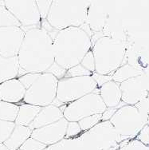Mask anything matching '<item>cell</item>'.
Wrapping results in <instances>:
<instances>
[{
    "mask_svg": "<svg viewBox=\"0 0 149 150\" xmlns=\"http://www.w3.org/2000/svg\"><path fill=\"white\" fill-rule=\"evenodd\" d=\"M92 78H93V80L95 81V82L97 83V87L100 88L103 85H105L107 82L112 81V76L110 75H104V74H97V73H93L92 74Z\"/></svg>",
    "mask_w": 149,
    "mask_h": 150,
    "instance_id": "31",
    "label": "cell"
},
{
    "mask_svg": "<svg viewBox=\"0 0 149 150\" xmlns=\"http://www.w3.org/2000/svg\"><path fill=\"white\" fill-rule=\"evenodd\" d=\"M31 134L32 129L29 127L15 125L11 134L3 144L9 150H17L31 137Z\"/></svg>",
    "mask_w": 149,
    "mask_h": 150,
    "instance_id": "17",
    "label": "cell"
},
{
    "mask_svg": "<svg viewBox=\"0 0 149 150\" xmlns=\"http://www.w3.org/2000/svg\"><path fill=\"white\" fill-rule=\"evenodd\" d=\"M19 71L18 57L5 58L0 55V85L9 80L17 78Z\"/></svg>",
    "mask_w": 149,
    "mask_h": 150,
    "instance_id": "16",
    "label": "cell"
},
{
    "mask_svg": "<svg viewBox=\"0 0 149 150\" xmlns=\"http://www.w3.org/2000/svg\"><path fill=\"white\" fill-rule=\"evenodd\" d=\"M53 38L54 62L66 70L80 64L92 48L91 38L82 27L57 30Z\"/></svg>",
    "mask_w": 149,
    "mask_h": 150,
    "instance_id": "2",
    "label": "cell"
},
{
    "mask_svg": "<svg viewBox=\"0 0 149 150\" xmlns=\"http://www.w3.org/2000/svg\"><path fill=\"white\" fill-rule=\"evenodd\" d=\"M19 105L0 101V121L14 122L17 118Z\"/></svg>",
    "mask_w": 149,
    "mask_h": 150,
    "instance_id": "20",
    "label": "cell"
},
{
    "mask_svg": "<svg viewBox=\"0 0 149 150\" xmlns=\"http://www.w3.org/2000/svg\"><path fill=\"white\" fill-rule=\"evenodd\" d=\"M41 19L46 20L48 17L53 0H35Z\"/></svg>",
    "mask_w": 149,
    "mask_h": 150,
    "instance_id": "25",
    "label": "cell"
},
{
    "mask_svg": "<svg viewBox=\"0 0 149 150\" xmlns=\"http://www.w3.org/2000/svg\"><path fill=\"white\" fill-rule=\"evenodd\" d=\"M99 95L107 108L115 109L121 102V91L120 84L112 81L99 88Z\"/></svg>",
    "mask_w": 149,
    "mask_h": 150,
    "instance_id": "15",
    "label": "cell"
},
{
    "mask_svg": "<svg viewBox=\"0 0 149 150\" xmlns=\"http://www.w3.org/2000/svg\"><path fill=\"white\" fill-rule=\"evenodd\" d=\"M26 90L18 78H14L0 85V101L17 104L23 101Z\"/></svg>",
    "mask_w": 149,
    "mask_h": 150,
    "instance_id": "13",
    "label": "cell"
},
{
    "mask_svg": "<svg viewBox=\"0 0 149 150\" xmlns=\"http://www.w3.org/2000/svg\"><path fill=\"white\" fill-rule=\"evenodd\" d=\"M106 109V105L100 98L99 93L93 92L66 105L63 116L69 122H78L89 116L102 114Z\"/></svg>",
    "mask_w": 149,
    "mask_h": 150,
    "instance_id": "7",
    "label": "cell"
},
{
    "mask_svg": "<svg viewBox=\"0 0 149 150\" xmlns=\"http://www.w3.org/2000/svg\"><path fill=\"white\" fill-rule=\"evenodd\" d=\"M18 26L22 27L20 23L5 6H0V27Z\"/></svg>",
    "mask_w": 149,
    "mask_h": 150,
    "instance_id": "21",
    "label": "cell"
},
{
    "mask_svg": "<svg viewBox=\"0 0 149 150\" xmlns=\"http://www.w3.org/2000/svg\"><path fill=\"white\" fill-rule=\"evenodd\" d=\"M97 88L92 76L61 78L58 80L56 98L63 104H69L94 92Z\"/></svg>",
    "mask_w": 149,
    "mask_h": 150,
    "instance_id": "6",
    "label": "cell"
},
{
    "mask_svg": "<svg viewBox=\"0 0 149 150\" xmlns=\"http://www.w3.org/2000/svg\"><path fill=\"white\" fill-rule=\"evenodd\" d=\"M53 44V36L45 28L26 30L17 56L19 68L26 73H46L54 62Z\"/></svg>",
    "mask_w": 149,
    "mask_h": 150,
    "instance_id": "1",
    "label": "cell"
},
{
    "mask_svg": "<svg viewBox=\"0 0 149 150\" xmlns=\"http://www.w3.org/2000/svg\"><path fill=\"white\" fill-rule=\"evenodd\" d=\"M63 117V111L60 108L55 106L54 105H49L42 108L35 120L29 125V128L33 131L55 123Z\"/></svg>",
    "mask_w": 149,
    "mask_h": 150,
    "instance_id": "14",
    "label": "cell"
},
{
    "mask_svg": "<svg viewBox=\"0 0 149 150\" xmlns=\"http://www.w3.org/2000/svg\"><path fill=\"white\" fill-rule=\"evenodd\" d=\"M142 73L129 64L122 65L119 67L112 75V81L118 84H121L124 81L129 80L130 78L141 76Z\"/></svg>",
    "mask_w": 149,
    "mask_h": 150,
    "instance_id": "19",
    "label": "cell"
},
{
    "mask_svg": "<svg viewBox=\"0 0 149 150\" xmlns=\"http://www.w3.org/2000/svg\"><path fill=\"white\" fill-rule=\"evenodd\" d=\"M67 125L68 121L63 117L55 123L33 130L30 137L46 144V146L54 144L66 137Z\"/></svg>",
    "mask_w": 149,
    "mask_h": 150,
    "instance_id": "11",
    "label": "cell"
},
{
    "mask_svg": "<svg viewBox=\"0 0 149 150\" xmlns=\"http://www.w3.org/2000/svg\"><path fill=\"white\" fill-rule=\"evenodd\" d=\"M15 126L14 122L0 121V143H4L8 139Z\"/></svg>",
    "mask_w": 149,
    "mask_h": 150,
    "instance_id": "24",
    "label": "cell"
},
{
    "mask_svg": "<svg viewBox=\"0 0 149 150\" xmlns=\"http://www.w3.org/2000/svg\"><path fill=\"white\" fill-rule=\"evenodd\" d=\"M47 147L46 144L41 143L35 139L30 137L23 143L19 150H43Z\"/></svg>",
    "mask_w": 149,
    "mask_h": 150,
    "instance_id": "27",
    "label": "cell"
},
{
    "mask_svg": "<svg viewBox=\"0 0 149 150\" xmlns=\"http://www.w3.org/2000/svg\"><path fill=\"white\" fill-rule=\"evenodd\" d=\"M25 37L22 27H0V55L5 58L17 57Z\"/></svg>",
    "mask_w": 149,
    "mask_h": 150,
    "instance_id": "10",
    "label": "cell"
},
{
    "mask_svg": "<svg viewBox=\"0 0 149 150\" xmlns=\"http://www.w3.org/2000/svg\"><path fill=\"white\" fill-rule=\"evenodd\" d=\"M42 110V107L23 103L19 105L17 118L14 121L15 125L29 127L35 117Z\"/></svg>",
    "mask_w": 149,
    "mask_h": 150,
    "instance_id": "18",
    "label": "cell"
},
{
    "mask_svg": "<svg viewBox=\"0 0 149 150\" xmlns=\"http://www.w3.org/2000/svg\"><path fill=\"white\" fill-rule=\"evenodd\" d=\"M5 6L20 23L22 27L41 23L42 19L35 0H5Z\"/></svg>",
    "mask_w": 149,
    "mask_h": 150,
    "instance_id": "9",
    "label": "cell"
},
{
    "mask_svg": "<svg viewBox=\"0 0 149 150\" xmlns=\"http://www.w3.org/2000/svg\"><path fill=\"white\" fill-rule=\"evenodd\" d=\"M81 129L78 122H73V121H68V125H67V128H66V137H74V136L78 135L81 133Z\"/></svg>",
    "mask_w": 149,
    "mask_h": 150,
    "instance_id": "30",
    "label": "cell"
},
{
    "mask_svg": "<svg viewBox=\"0 0 149 150\" xmlns=\"http://www.w3.org/2000/svg\"><path fill=\"white\" fill-rule=\"evenodd\" d=\"M121 101L128 105H135L142 100L145 93L143 77L137 76L120 84Z\"/></svg>",
    "mask_w": 149,
    "mask_h": 150,
    "instance_id": "12",
    "label": "cell"
},
{
    "mask_svg": "<svg viewBox=\"0 0 149 150\" xmlns=\"http://www.w3.org/2000/svg\"><path fill=\"white\" fill-rule=\"evenodd\" d=\"M81 65L85 67L86 69L92 73H94L96 70V65H95V58L92 50H90L89 52L87 53L81 62Z\"/></svg>",
    "mask_w": 149,
    "mask_h": 150,
    "instance_id": "28",
    "label": "cell"
},
{
    "mask_svg": "<svg viewBox=\"0 0 149 150\" xmlns=\"http://www.w3.org/2000/svg\"><path fill=\"white\" fill-rule=\"evenodd\" d=\"M95 58V72L110 75L122 66L125 46L121 41L109 36L98 38L92 47Z\"/></svg>",
    "mask_w": 149,
    "mask_h": 150,
    "instance_id": "4",
    "label": "cell"
},
{
    "mask_svg": "<svg viewBox=\"0 0 149 150\" xmlns=\"http://www.w3.org/2000/svg\"><path fill=\"white\" fill-rule=\"evenodd\" d=\"M58 79L49 73H43L26 90L23 102L39 107L52 105L57 96Z\"/></svg>",
    "mask_w": 149,
    "mask_h": 150,
    "instance_id": "5",
    "label": "cell"
},
{
    "mask_svg": "<svg viewBox=\"0 0 149 150\" xmlns=\"http://www.w3.org/2000/svg\"><path fill=\"white\" fill-rule=\"evenodd\" d=\"M109 122L118 133L123 136L134 135L143 125L139 110L135 105H128L117 109Z\"/></svg>",
    "mask_w": 149,
    "mask_h": 150,
    "instance_id": "8",
    "label": "cell"
},
{
    "mask_svg": "<svg viewBox=\"0 0 149 150\" xmlns=\"http://www.w3.org/2000/svg\"><path fill=\"white\" fill-rule=\"evenodd\" d=\"M90 1L53 0L46 22L56 30L81 27L85 24Z\"/></svg>",
    "mask_w": 149,
    "mask_h": 150,
    "instance_id": "3",
    "label": "cell"
},
{
    "mask_svg": "<svg viewBox=\"0 0 149 150\" xmlns=\"http://www.w3.org/2000/svg\"><path fill=\"white\" fill-rule=\"evenodd\" d=\"M117 109H110L107 108L106 110L102 113L101 116V121H110V119L112 118V116L114 115V113L117 112Z\"/></svg>",
    "mask_w": 149,
    "mask_h": 150,
    "instance_id": "32",
    "label": "cell"
},
{
    "mask_svg": "<svg viewBox=\"0 0 149 150\" xmlns=\"http://www.w3.org/2000/svg\"><path fill=\"white\" fill-rule=\"evenodd\" d=\"M66 71H67L66 69L62 68L61 66H59L58 64L54 62L46 73L51 74L52 75L54 76L55 78H57L58 80H60L61 78H64V77H65V75L66 74Z\"/></svg>",
    "mask_w": 149,
    "mask_h": 150,
    "instance_id": "29",
    "label": "cell"
},
{
    "mask_svg": "<svg viewBox=\"0 0 149 150\" xmlns=\"http://www.w3.org/2000/svg\"><path fill=\"white\" fill-rule=\"evenodd\" d=\"M101 116L102 114H95V115L89 116L87 117L81 119V121H78V124L80 125L81 131H85L89 129H91L96 125L98 124L101 121Z\"/></svg>",
    "mask_w": 149,
    "mask_h": 150,
    "instance_id": "22",
    "label": "cell"
},
{
    "mask_svg": "<svg viewBox=\"0 0 149 150\" xmlns=\"http://www.w3.org/2000/svg\"><path fill=\"white\" fill-rule=\"evenodd\" d=\"M0 150H9L3 143H0Z\"/></svg>",
    "mask_w": 149,
    "mask_h": 150,
    "instance_id": "33",
    "label": "cell"
},
{
    "mask_svg": "<svg viewBox=\"0 0 149 150\" xmlns=\"http://www.w3.org/2000/svg\"><path fill=\"white\" fill-rule=\"evenodd\" d=\"M42 74H35V73H27L26 74L22 75L20 77H18V81H20L26 90H28L37 78L40 77Z\"/></svg>",
    "mask_w": 149,
    "mask_h": 150,
    "instance_id": "26",
    "label": "cell"
},
{
    "mask_svg": "<svg viewBox=\"0 0 149 150\" xmlns=\"http://www.w3.org/2000/svg\"><path fill=\"white\" fill-rule=\"evenodd\" d=\"M93 73L86 69L81 64L72 67L66 71L64 78H75V77H82V76H91Z\"/></svg>",
    "mask_w": 149,
    "mask_h": 150,
    "instance_id": "23",
    "label": "cell"
}]
</instances>
